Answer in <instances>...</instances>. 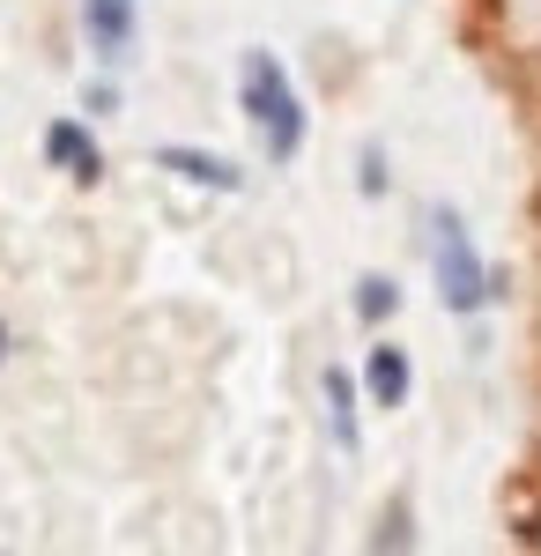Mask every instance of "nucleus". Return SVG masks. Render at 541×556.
<instances>
[{"mask_svg":"<svg viewBox=\"0 0 541 556\" xmlns=\"http://www.w3.org/2000/svg\"><path fill=\"white\" fill-rule=\"evenodd\" d=\"M238 104H246V119L260 127V141H267L275 164H290L297 149H304V97H297L290 67H282L267 45H252L246 60H238Z\"/></svg>","mask_w":541,"mask_h":556,"instance_id":"1","label":"nucleus"},{"mask_svg":"<svg viewBox=\"0 0 541 556\" xmlns=\"http://www.w3.org/2000/svg\"><path fill=\"white\" fill-rule=\"evenodd\" d=\"M430 267H438L445 312H482L490 304V267H482V253H475V238L453 208H430Z\"/></svg>","mask_w":541,"mask_h":556,"instance_id":"2","label":"nucleus"},{"mask_svg":"<svg viewBox=\"0 0 541 556\" xmlns=\"http://www.w3.org/2000/svg\"><path fill=\"white\" fill-rule=\"evenodd\" d=\"M45 156L60 164L67 178H83V186H97V172H104V156H97V134L83 127V119H52L45 127Z\"/></svg>","mask_w":541,"mask_h":556,"instance_id":"3","label":"nucleus"},{"mask_svg":"<svg viewBox=\"0 0 541 556\" xmlns=\"http://www.w3.org/2000/svg\"><path fill=\"white\" fill-rule=\"evenodd\" d=\"M156 164L164 172H178V178H193V186H215V193H230L238 186V164H223V156H209V149H156Z\"/></svg>","mask_w":541,"mask_h":556,"instance_id":"4","label":"nucleus"},{"mask_svg":"<svg viewBox=\"0 0 541 556\" xmlns=\"http://www.w3.org/2000/svg\"><path fill=\"white\" fill-rule=\"evenodd\" d=\"M364 386H372L378 408H401V401H408V356L393 342H378L372 356H364Z\"/></svg>","mask_w":541,"mask_h":556,"instance_id":"5","label":"nucleus"},{"mask_svg":"<svg viewBox=\"0 0 541 556\" xmlns=\"http://www.w3.org/2000/svg\"><path fill=\"white\" fill-rule=\"evenodd\" d=\"M83 30H89L97 52H126V38H134V0H89Z\"/></svg>","mask_w":541,"mask_h":556,"instance_id":"6","label":"nucleus"},{"mask_svg":"<svg viewBox=\"0 0 541 556\" xmlns=\"http://www.w3.org/2000/svg\"><path fill=\"white\" fill-rule=\"evenodd\" d=\"M327 408H334V438L356 445V386H349V371H327Z\"/></svg>","mask_w":541,"mask_h":556,"instance_id":"7","label":"nucleus"},{"mask_svg":"<svg viewBox=\"0 0 541 556\" xmlns=\"http://www.w3.org/2000/svg\"><path fill=\"white\" fill-rule=\"evenodd\" d=\"M356 312L378 327V319H393V312H401V290H393L386 275H364V282H356Z\"/></svg>","mask_w":541,"mask_h":556,"instance_id":"8","label":"nucleus"}]
</instances>
